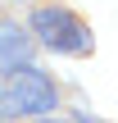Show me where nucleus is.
<instances>
[{
	"label": "nucleus",
	"mask_w": 118,
	"mask_h": 123,
	"mask_svg": "<svg viewBox=\"0 0 118 123\" xmlns=\"http://www.w3.org/2000/svg\"><path fill=\"white\" fill-rule=\"evenodd\" d=\"M0 123H9V114H5V110H0Z\"/></svg>",
	"instance_id": "39448f33"
},
{
	"label": "nucleus",
	"mask_w": 118,
	"mask_h": 123,
	"mask_svg": "<svg viewBox=\"0 0 118 123\" xmlns=\"http://www.w3.org/2000/svg\"><path fill=\"white\" fill-rule=\"evenodd\" d=\"M32 123H73V119H64V114H45V119H32Z\"/></svg>",
	"instance_id": "20e7f679"
},
{
	"label": "nucleus",
	"mask_w": 118,
	"mask_h": 123,
	"mask_svg": "<svg viewBox=\"0 0 118 123\" xmlns=\"http://www.w3.org/2000/svg\"><path fill=\"white\" fill-rule=\"evenodd\" d=\"M36 37L27 32V23H14V18H0V78L27 68L36 59Z\"/></svg>",
	"instance_id": "7ed1b4c3"
},
{
	"label": "nucleus",
	"mask_w": 118,
	"mask_h": 123,
	"mask_svg": "<svg viewBox=\"0 0 118 123\" xmlns=\"http://www.w3.org/2000/svg\"><path fill=\"white\" fill-rule=\"evenodd\" d=\"M55 105H59V82L45 68L27 64V68L0 78V110L9 119H45V114H55Z\"/></svg>",
	"instance_id": "f257e3e1"
},
{
	"label": "nucleus",
	"mask_w": 118,
	"mask_h": 123,
	"mask_svg": "<svg viewBox=\"0 0 118 123\" xmlns=\"http://www.w3.org/2000/svg\"><path fill=\"white\" fill-rule=\"evenodd\" d=\"M27 32L36 37V46H45L55 55H86L91 50V27L68 5H36L27 18Z\"/></svg>",
	"instance_id": "f03ea898"
}]
</instances>
